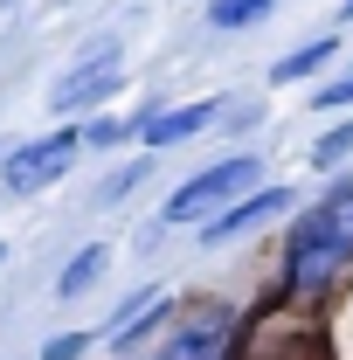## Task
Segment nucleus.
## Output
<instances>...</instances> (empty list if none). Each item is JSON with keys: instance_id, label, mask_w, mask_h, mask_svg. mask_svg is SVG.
Listing matches in <instances>:
<instances>
[{"instance_id": "f257e3e1", "label": "nucleus", "mask_w": 353, "mask_h": 360, "mask_svg": "<svg viewBox=\"0 0 353 360\" xmlns=\"http://www.w3.org/2000/svg\"><path fill=\"white\" fill-rule=\"evenodd\" d=\"M347 257H353V187H340L319 208H305L298 229H291V291L298 298H319L340 277Z\"/></svg>"}, {"instance_id": "f03ea898", "label": "nucleus", "mask_w": 353, "mask_h": 360, "mask_svg": "<svg viewBox=\"0 0 353 360\" xmlns=\"http://www.w3.org/2000/svg\"><path fill=\"white\" fill-rule=\"evenodd\" d=\"M257 160L250 153H236V160H215L208 174H194L187 187H174V201H167V222H194V215H229L236 201H250V187H257Z\"/></svg>"}, {"instance_id": "7ed1b4c3", "label": "nucleus", "mask_w": 353, "mask_h": 360, "mask_svg": "<svg viewBox=\"0 0 353 360\" xmlns=\"http://www.w3.org/2000/svg\"><path fill=\"white\" fill-rule=\"evenodd\" d=\"M77 146H84L77 132H49V139H28L21 153H7V167H0L7 194H35V187H49V180H63L70 160H77Z\"/></svg>"}, {"instance_id": "20e7f679", "label": "nucleus", "mask_w": 353, "mask_h": 360, "mask_svg": "<svg viewBox=\"0 0 353 360\" xmlns=\"http://www.w3.org/2000/svg\"><path fill=\"white\" fill-rule=\"evenodd\" d=\"M111 90H118V42H97L84 63H70V77H56L49 111H84V104L111 97Z\"/></svg>"}, {"instance_id": "39448f33", "label": "nucleus", "mask_w": 353, "mask_h": 360, "mask_svg": "<svg viewBox=\"0 0 353 360\" xmlns=\"http://www.w3.org/2000/svg\"><path fill=\"white\" fill-rule=\"evenodd\" d=\"M222 347H229V312H194L160 347V360H222Z\"/></svg>"}, {"instance_id": "423d86ee", "label": "nucleus", "mask_w": 353, "mask_h": 360, "mask_svg": "<svg viewBox=\"0 0 353 360\" xmlns=\"http://www.w3.org/2000/svg\"><path fill=\"white\" fill-rule=\"evenodd\" d=\"M284 208H291V194H284V187H257V194H250V201H236V208H229V215H215V222L201 229V243H236V236H243V229H257V222H270V215H284Z\"/></svg>"}, {"instance_id": "0eeeda50", "label": "nucleus", "mask_w": 353, "mask_h": 360, "mask_svg": "<svg viewBox=\"0 0 353 360\" xmlns=\"http://www.w3.org/2000/svg\"><path fill=\"white\" fill-rule=\"evenodd\" d=\"M215 111H222L215 97H201V104H174V111H153V118L139 125V139H146L153 153H160V146H180V139H194V132H201Z\"/></svg>"}, {"instance_id": "6e6552de", "label": "nucleus", "mask_w": 353, "mask_h": 360, "mask_svg": "<svg viewBox=\"0 0 353 360\" xmlns=\"http://www.w3.org/2000/svg\"><path fill=\"white\" fill-rule=\"evenodd\" d=\"M104 264H111V257H104V243H90L84 257H70V270L56 277V298H77V291H90V284L104 277Z\"/></svg>"}, {"instance_id": "1a4fd4ad", "label": "nucleus", "mask_w": 353, "mask_h": 360, "mask_svg": "<svg viewBox=\"0 0 353 360\" xmlns=\"http://www.w3.org/2000/svg\"><path fill=\"white\" fill-rule=\"evenodd\" d=\"M326 63H333V35H319V42L291 49V56H284V63H277L270 77H277V84H298V77H312V70H326Z\"/></svg>"}, {"instance_id": "9d476101", "label": "nucleus", "mask_w": 353, "mask_h": 360, "mask_svg": "<svg viewBox=\"0 0 353 360\" xmlns=\"http://www.w3.org/2000/svg\"><path fill=\"white\" fill-rule=\"evenodd\" d=\"M270 7H277V0H215L208 21H215V28H250V21H264Z\"/></svg>"}, {"instance_id": "9b49d317", "label": "nucleus", "mask_w": 353, "mask_h": 360, "mask_svg": "<svg viewBox=\"0 0 353 360\" xmlns=\"http://www.w3.org/2000/svg\"><path fill=\"white\" fill-rule=\"evenodd\" d=\"M347 153H353V118H347V125H333V132H326V139H319V146H312V167L326 174V167H340Z\"/></svg>"}, {"instance_id": "f8f14e48", "label": "nucleus", "mask_w": 353, "mask_h": 360, "mask_svg": "<svg viewBox=\"0 0 353 360\" xmlns=\"http://www.w3.org/2000/svg\"><path fill=\"white\" fill-rule=\"evenodd\" d=\"M84 347H90L84 333H56V340H49V347H42V360H77V354H84Z\"/></svg>"}, {"instance_id": "ddd939ff", "label": "nucleus", "mask_w": 353, "mask_h": 360, "mask_svg": "<svg viewBox=\"0 0 353 360\" xmlns=\"http://www.w3.org/2000/svg\"><path fill=\"white\" fill-rule=\"evenodd\" d=\"M84 139H90V146H118V139H125V118H97Z\"/></svg>"}, {"instance_id": "4468645a", "label": "nucleus", "mask_w": 353, "mask_h": 360, "mask_svg": "<svg viewBox=\"0 0 353 360\" xmlns=\"http://www.w3.org/2000/svg\"><path fill=\"white\" fill-rule=\"evenodd\" d=\"M333 104H353V77H340V84L319 90V111H333Z\"/></svg>"}, {"instance_id": "2eb2a0df", "label": "nucleus", "mask_w": 353, "mask_h": 360, "mask_svg": "<svg viewBox=\"0 0 353 360\" xmlns=\"http://www.w3.org/2000/svg\"><path fill=\"white\" fill-rule=\"evenodd\" d=\"M347 14H353V0H347Z\"/></svg>"}]
</instances>
